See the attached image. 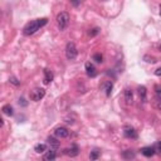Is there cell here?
Returning <instances> with one entry per match:
<instances>
[{"instance_id":"1","label":"cell","mask_w":161,"mask_h":161,"mask_svg":"<svg viewBox=\"0 0 161 161\" xmlns=\"http://www.w3.org/2000/svg\"><path fill=\"white\" fill-rule=\"evenodd\" d=\"M47 23H48V19H47V18L28 23V24L24 27V29H23V34L24 35H33L35 32H38L42 27H44Z\"/></svg>"},{"instance_id":"2","label":"cell","mask_w":161,"mask_h":161,"mask_svg":"<svg viewBox=\"0 0 161 161\" xmlns=\"http://www.w3.org/2000/svg\"><path fill=\"white\" fill-rule=\"evenodd\" d=\"M69 14L65 13V11H62L61 14H58L57 16V24H58V28L61 29V30H65V29L68 28L69 25Z\"/></svg>"},{"instance_id":"3","label":"cell","mask_w":161,"mask_h":161,"mask_svg":"<svg viewBox=\"0 0 161 161\" xmlns=\"http://www.w3.org/2000/svg\"><path fill=\"white\" fill-rule=\"evenodd\" d=\"M77 54H78V50H77V47L73 42H69L65 47V57H67L68 61H73V59L77 58Z\"/></svg>"},{"instance_id":"4","label":"cell","mask_w":161,"mask_h":161,"mask_svg":"<svg viewBox=\"0 0 161 161\" xmlns=\"http://www.w3.org/2000/svg\"><path fill=\"white\" fill-rule=\"evenodd\" d=\"M45 96V89L43 88H34L32 93H30V99L34 101V102H38Z\"/></svg>"},{"instance_id":"5","label":"cell","mask_w":161,"mask_h":161,"mask_svg":"<svg viewBox=\"0 0 161 161\" xmlns=\"http://www.w3.org/2000/svg\"><path fill=\"white\" fill-rule=\"evenodd\" d=\"M54 136L57 139H65V137L69 136V131L65 127H57L54 130Z\"/></svg>"},{"instance_id":"6","label":"cell","mask_w":161,"mask_h":161,"mask_svg":"<svg viewBox=\"0 0 161 161\" xmlns=\"http://www.w3.org/2000/svg\"><path fill=\"white\" fill-rule=\"evenodd\" d=\"M123 134L125 136L127 137V139H137V132L135 131L134 127H131V126H126L123 128Z\"/></svg>"},{"instance_id":"7","label":"cell","mask_w":161,"mask_h":161,"mask_svg":"<svg viewBox=\"0 0 161 161\" xmlns=\"http://www.w3.org/2000/svg\"><path fill=\"white\" fill-rule=\"evenodd\" d=\"M156 150H155V147H151V146H147V147H142L141 148V154L144 155L146 157H151L155 155Z\"/></svg>"},{"instance_id":"8","label":"cell","mask_w":161,"mask_h":161,"mask_svg":"<svg viewBox=\"0 0 161 161\" xmlns=\"http://www.w3.org/2000/svg\"><path fill=\"white\" fill-rule=\"evenodd\" d=\"M86 72H87V76L88 77H96L97 72H96V68L92 63H86Z\"/></svg>"},{"instance_id":"9","label":"cell","mask_w":161,"mask_h":161,"mask_svg":"<svg viewBox=\"0 0 161 161\" xmlns=\"http://www.w3.org/2000/svg\"><path fill=\"white\" fill-rule=\"evenodd\" d=\"M125 101H126L127 105H131L134 102V92L131 91L130 88L125 89Z\"/></svg>"},{"instance_id":"10","label":"cell","mask_w":161,"mask_h":161,"mask_svg":"<svg viewBox=\"0 0 161 161\" xmlns=\"http://www.w3.org/2000/svg\"><path fill=\"white\" fill-rule=\"evenodd\" d=\"M137 93H139L140 99L142 101V102H146V97H147V89H146V87L140 86L139 88H137Z\"/></svg>"},{"instance_id":"11","label":"cell","mask_w":161,"mask_h":161,"mask_svg":"<svg viewBox=\"0 0 161 161\" xmlns=\"http://www.w3.org/2000/svg\"><path fill=\"white\" fill-rule=\"evenodd\" d=\"M64 152L68 155V156H70V157H74V156H77V155L79 154V150H78V147H77L76 145H73L70 148H67V150H64Z\"/></svg>"},{"instance_id":"12","label":"cell","mask_w":161,"mask_h":161,"mask_svg":"<svg viewBox=\"0 0 161 161\" xmlns=\"http://www.w3.org/2000/svg\"><path fill=\"white\" fill-rule=\"evenodd\" d=\"M48 145L50 146V148H53V150H57V148L59 147V145H61V142H59L56 137H48Z\"/></svg>"},{"instance_id":"13","label":"cell","mask_w":161,"mask_h":161,"mask_svg":"<svg viewBox=\"0 0 161 161\" xmlns=\"http://www.w3.org/2000/svg\"><path fill=\"white\" fill-rule=\"evenodd\" d=\"M56 157H57V152H56V150L50 148V150L44 155V157H43V159H44L45 161H53V160H56Z\"/></svg>"},{"instance_id":"14","label":"cell","mask_w":161,"mask_h":161,"mask_svg":"<svg viewBox=\"0 0 161 161\" xmlns=\"http://www.w3.org/2000/svg\"><path fill=\"white\" fill-rule=\"evenodd\" d=\"M53 81V73L50 72V70L48 69H45L44 70V85H49V83Z\"/></svg>"},{"instance_id":"15","label":"cell","mask_w":161,"mask_h":161,"mask_svg":"<svg viewBox=\"0 0 161 161\" xmlns=\"http://www.w3.org/2000/svg\"><path fill=\"white\" fill-rule=\"evenodd\" d=\"M1 111H3L4 115H7V116H13V113H14L13 107H11L10 105H5V106H3Z\"/></svg>"},{"instance_id":"16","label":"cell","mask_w":161,"mask_h":161,"mask_svg":"<svg viewBox=\"0 0 161 161\" xmlns=\"http://www.w3.org/2000/svg\"><path fill=\"white\" fill-rule=\"evenodd\" d=\"M122 157L123 159H135L136 157V154L132 150H126V151H123Z\"/></svg>"},{"instance_id":"17","label":"cell","mask_w":161,"mask_h":161,"mask_svg":"<svg viewBox=\"0 0 161 161\" xmlns=\"http://www.w3.org/2000/svg\"><path fill=\"white\" fill-rule=\"evenodd\" d=\"M103 88H105L107 96H111V92H112V88H113L112 82H106L105 85H103Z\"/></svg>"},{"instance_id":"18","label":"cell","mask_w":161,"mask_h":161,"mask_svg":"<svg viewBox=\"0 0 161 161\" xmlns=\"http://www.w3.org/2000/svg\"><path fill=\"white\" fill-rule=\"evenodd\" d=\"M34 150H35V152H37V154H43L47 150V145L45 144H38L37 146H35Z\"/></svg>"},{"instance_id":"19","label":"cell","mask_w":161,"mask_h":161,"mask_svg":"<svg viewBox=\"0 0 161 161\" xmlns=\"http://www.w3.org/2000/svg\"><path fill=\"white\" fill-rule=\"evenodd\" d=\"M93 61L96 63H102L103 62V57L101 53H96V54H93Z\"/></svg>"},{"instance_id":"20","label":"cell","mask_w":161,"mask_h":161,"mask_svg":"<svg viewBox=\"0 0 161 161\" xmlns=\"http://www.w3.org/2000/svg\"><path fill=\"white\" fill-rule=\"evenodd\" d=\"M144 59H145L147 63H151V64H154V63H156V62H157V61H156V58H155V57H150V56H145Z\"/></svg>"},{"instance_id":"21","label":"cell","mask_w":161,"mask_h":161,"mask_svg":"<svg viewBox=\"0 0 161 161\" xmlns=\"http://www.w3.org/2000/svg\"><path fill=\"white\" fill-rule=\"evenodd\" d=\"M9 82L11 83V85H14V86H19L20 85V81L16 78V77H10L9 78Z\"/></svg>"},{"instance_id":"22","label":"cell","mask_w":161,"mask_h":161,"mask_svg":"<svg viewBox=\"0 0 161 161\" xmlns=\"http://www.w3.org/2000/svg\"><path fill=\"white\" fill-rule=\"evenodd\" d=\"M99 152L98 151H92L91 154H89V159H91V160H97L98 157H99Z\"/></svg>"},{"instance_id":"23","label":"cell","mask_w":161,"mask_h":161,"mask_svg":"<svg viewBox=\"0 0 161 161\" xmlns=\"http://www.w3.org/2000/svg\"><path fill=\"white\" fill-rule=\"evenodd\" d=\"M98 33H99V28H94V29H92V32H89V35L94 37V35H97Z\"/></svg>"},{"instance_id":"24","label":"cell","mask_w":161,"mask_h":161,"mask_svg":"<svg viewBox=\"0 0 161 161\" xmlns=\"http://www.w3.org/2000/svg\"><path fill=\"white\" fill-rule=\"evenodd\" d=\"M155 150H156L159 154H161V141L156 144V146H155Z\"/></svg>"},{"instance_id":"25","label":"cell","mask_w":161,"mask_h":161,"mask_svg":"<svg viewBox=\"0 0 161 161\" xmlns=\"http://www.w3.org/2000/svg\"><path fill=\"white\" fill-rule=\"evenodd\" d=\"M70 3L73 4V7H78L81 4V0H70Z\"/></svg>"},{"instance_id":"26","label":"cell","mask_w":161,"mask_h":161,"mask_svg":"<svg viewBox=\"0 0 161 161\" xmlns=\"http://www.w3.org/2000/svg\"><path fill=\"white\" fill-rule=\"evenodd\" d=\"M19 105H22V106H27L28 103L25 102V99H24V98H20V99H19Z\"/></svg>"},{"instance_id":"27","label":"cell","mask_w":161,"mask_h":161,"mask_svg":"<svg viewBox=\"0 0 161 161\" xmlns=\"http://www.w3.org/2000/svg\"><path fill=\"white\" fill-rule=\"evenodd\" d=\"M155 74H156L157 77H161V68H157L156 70H155Z\"/></svg>"},{"instance_id":"28","label":"cell","mask_w":161,"mask_h":161,"mask_svg":"<svg viewBox=\"0 0 161 161\" xmlns=\"http://www.w3.org/2000/svg\"><path fill=\"white\" fill-rule=\"evenodd\" d=\"M157 94H159V97H161V89H160V91H157Z\"/></svg>"},{"instance_id":"29","label":"cell","mask_w":161,"mask_h":161,"mask_svg":"<svg viewBox=\"0 0 161 161\" xmlns=\"http://www.w3.org/2000/svg\"><path fill=\"white\" fill-rule=\"evenodd\" d=\"M159 110H161V102L159 103Z\"/></svg>"},{"instance_id":"30","label":"cell","mask_w":161,"mask_h":161,"mask_svg":"<svg viewBox=\"0 0 161 161\" xmlns=\"http://www.w3.org/2000/svg\"><path fill=\"white\" fill-rule=\"evenodd\" d=\"M159 50H160V52H161V44H160V45H159Z\"/></svg>"},{"instance_id":"31","label":"cell","mask_w":161,"mask_h":161,"mask_svg":"<svg viewBox=\"0 0 161 161\" xmlns=\"http://www.w3.org/2000/svg\"><path fill=\"white\" fill-rule=\"evenodd\" d=\"M160 16H161V5H160Z\"/></svg>"}]
</instances>
